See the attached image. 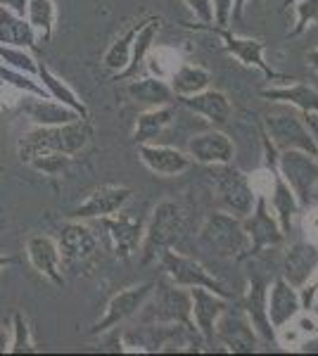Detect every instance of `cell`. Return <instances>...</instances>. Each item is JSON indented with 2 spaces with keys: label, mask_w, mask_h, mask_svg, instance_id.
<instances>
[{
  "label": "cell",
  "mask_w": 318,
  "mask_h": 356,
  "mask_svg": "<svg viewBox=\"0 0 318 356\" xmlns=\"http://www.w3.org/2000/svg\"><path fill=\"white\" fill-rule=\"evenodd\" d=\"M169 86L176 97H188V95H195V93H200V90L209 88L212 74L200 65H186V62H183V65L169 76Z\"/></svg>",
  "instance_id": "cell-31"
},
{
  "label": "cell",
  "mask_w": 318,
  "mask_h": 356,
  "mask_svg": "<svg viewBox=\"0 0 318 356\" xmlns=\"http://www.w3.org/2000/svg\"><path fill=\"white\" fill-rule=\"evenodd\" d=\"M200 243L223 259H242L250 254V235L240 216L228 211H214L200 228Z\"/></svg>",
  "instance_id": "cell-3"
},
{
  "label": "cell",
  "mask_w": 318,
  "mask_h": 356,
  "mask_svg": "<svg viewBox=\"0 0 318 356\" xmlns=\"http://www.w3.org/2000/svg\"><path fill=\"white\" fill-rule=\"evenodd\" d=\"M29 100H24V114L33 122V126H62L69 122H77L79 117L74 110H69L67 105L53 100V97H36V95H26Z\"/></svg>",
  "instance_id": "cell-26"
},
{
  "label": "cell",
  "mask_w": 318,
  "mask_h": 356,
  "mask_svg": "<svg viewBox=\"0 0 318 356\" xmlns=\"http://www.w3.org/2000/svg\"><path fill=\"white\" fill-rule=\"evenodd\" d=\"M181 65H183L181 53H178L176 48H169V45H154L145 60V67L150 69V74L159 79H166V81H169V76Z\"/></svg>",
  "instance_id": "cell-34"
},
{
  "label": "cell",
  "mask_w": 318,
  "mask_h": 356,
  "mask_svg": "<svg viewBox=\"0 0 318 356\" xmlns=\"http://www.w3.org/2000/svg\"><path fill=\"white\" fill-rule=\"evenodd\" d=\"M242 223H245V231L250 235V254H257V252L266 250V247H276L285 243V233L280 231L278 221L271 214L264 197H257V204L242 219Z\"/></svg>",
  "instance_id": "cell-15"
},
{
  "label": "cell",
  "mask_w": 318,
  "mask_h": 356,
  "mask_svg": "<svg viewBox=\"0 0 318 356\" xmlns=\"http://www.w3.org/2000/svg\"><path fill=\"white\" fill-rule=\"evenodd\" d=\"M97 221H100L107 243L119 259H131V257H136L141 252L143 223L138 219H133V216H129L121 209L117 214L105 216V219H97Z\"/></svg>",
  "instance_id": "cell-13"
},
{
  "label": "cell",
  "mask_w": 318,
  "mask_h": 356,
  "mask_svg": "<svg viewBox=\"0 0 318 356\" xmlns=\"http://www.w3.org/2000/svg\"><path fill=\"white\" fill-rule=\"evenodd\" d=\"M190 159L205 166H216V164H228L235 157V143L228 134L218 129L202 131V134L193 136L188 140Z\"/></svg>",
  "instance_id": "cell-14"
},
{
  "label": "cell",
  "mask_w": 318,
  "mask_h": 356,
  "mask_svg": "<svg viewBox=\"0 0 318 356\" xmlns=\"http://www.w3.org/2000/svg\"><path fill=\"white\" fill-rule=\"evenodd\" d=\"M212 188L218 209L240 216V219H245L257 204L250 176L240 171L238 166H233V162L212 166Z\"/></svg>",
  "instance_id": "cell-5"
},
{
  "label": "cell",
  "mask_w": 318,
  "mask_h": 356,
  "mask_svg": "<svg viewBox=\"0 0 318 356\" xmlns=\"http://www.w3.org/2000/svg\"><path fill=\"white\" fill-rule=\"evenodd\" d=\"M157 283H141V285H131V288L117 292L112 300L107 302L105 312H102L100 318L93 323L90 328V335H105V332L114 330L117 325H121L124 321L133 318L141 309H145V304L152 300V292Z\"/></svg>",
  "instance_id": "cell-8"
},
{
  "label": "cell",
  "mask_w": 318,
  "mask_h": 356,
  "mask_svg": "<svg viewBox=\"0 0 318 356\" xmlns=\"http://www.w3.org/2000/svg\"><path fill=\"white\" fill-rule=\"evenodd\" d=\"M126 93L133 102H138V105H143L148 110V107H159V105H171L173 100H176V95H173L171 86L166 79H159V76H133L129 79V88H126Z\"/></svg>",
  "instance_id": "cell-25"
},
{
  "label": "cell",
  "mask_w": 318,
  "mask_h": 356,
  "mask_svg": "<svg viewBox=\"0 0 318 356\" xmlns=\"http://www.w3.org/2000/svg\"><path fill=\"white\" fill-rule=\"evenodd\" d=\"M304 117H306V124H309L311 136H314L316 147H318V114H304ZM316 157H318V154H316Z\"/></svg>",
  "instance_id": "cell-44"
},
{
  "label": "cell",
  "mask_w": 318,
  "mask_h": 356,
  "mask_svg": "<svg viewBox=\"0 0 318 356\" xmlns=\"http://www.w3.org/2000/svg\"><path fill=\"white\" fill-rule=\"evenodd\" d=\"M72 157L69 154H62V152H43V154H36V157L29 162L31 169L40 171L45 176H60L62 171L67 169Z\"/></svg>",
  "instance_id": "cell-38"
},
{
  "label": "cell",
  "mask_w": 318,
  "mask_h": 356,
  "mask_svg": "<svg viewBox=\"0 0 318 356\" xmlns=\"http://www.w3.org/2000/svg\"><path fill=\"white\" fill-rule=\"evenodd\" d=\"M266 204H269L271 214L276 216V221H278L280 231L285 233V238L292 233V223H294V216L302 211V204H299L297 195L290 191V186H287L285 181H283L280 176H276V183H273V191L266 195Z\"/></svg>",
  "instance_id": "cell-27"
},
{
  "label": "cell",
  "mask_w": 318,
  "mask_h": 356,
  "mask_svg": "<svg viewBox=\"0 0 318 356\" xmlns=\"http://www.w3.org/2000/svg\"><path fill=\"white\" fill-rule=\"evenodd\" d=\"M207 29H212V31L216 33L225 53L233 55L240 65L259 69V72H262L269 81H283V83L292 81V79L283 76V74H278L273 67L269 65V62H266V45H264V41H259V38L240 36V33L228 31L225 26H207Z\"/></svg>",
  "instance_id": "cell-9"
},
{
  "label": "cell",
  "mask_w": 318,
  "mask_h": 356,
  "mask_svg": "<svg viewBox=\"0 0 318 356\" xmlns=\"http://www.w3.org/2000/svg\"><path fill=\"white\" fill-rule=\"evenodd\" d=\"M159 29H161V19H159V17H145V22H143V26H141V31H138L136 41H133L129 67H126L124 72L119 74L117 81H119V79L124 81V79L138 76V72L145 67V60H148L150 50L154 48V38H157Z\"/></svg>",
  "instance_id": "cell-30"
},
{
  "label": "cell",
  "mask_w": 318,
  "mask_h": 356,
  "mask_svg": "<svg viewBox=\"0 0 318 356\" xmlns=\"http://www.w3.org/2000/svg\"><path fill=\"white\" fill-rule=\"evenodd\" d=\"M306 62H309V67L314 69V72H318V45L314 50H309V53H306Z\"/></svg>",
  "instance_id": "cell-47"
},
{
  "label": "cell",
  "mask_w": 318,
  "mask_h": 356,
  "mask_svg": "<svg viewBox=\"0 0 318 356\" xmlns=\"http://www.w3.org/2000/svg\"><path fill=\"white\" fill-rule=\"evenodd\" d=\"M262 97L269 102H285L302 114H318V90L309 83H280L273 88H264Z\"/></svg>",
  "instance_id": "cell-23"
},
{
  "label": "cell",
  "mask_w": 318,
  "mask_h": 356,
  "mask_svg": "<svg viewBox=\"0 0 318 356\" xmlns=\"http://www.w3.org/2000/svg\"><path fill=\"white\" fill-rule=\"evenodd\" d=\"M250 3H254V5H257V3H264V0H250Z\"/></svg>",
  "instance_id": "cell-50"
},
{
  "label": "cell",
  "mask_w": 318,
  "mask_h": 356,
  "mask_svg": "<svg viewBox=\"0 0 318 356\" xmlns=\"http://www.w3.org/2000/svg\"><path fill=\"white\" fill-rule=\"evenodd\" d=\"M183 231V209L173 200H164L152 209L150 221L143 226V240H141V259L143 264L159 261L169 247L176 243V238Z\"/></svg>",
  "instance_id": "cell-4"
},
{
  "label": "cell",
  "mask_w": 318,
  "mask_h": 356,
  "mask_svg": "<svg viewBox=\"0 0 318 356\" xmlns=\"http://www.w3.org/2000/svg\"><path fill=\"white\" fill-rule=\"evenodd\" d=\"M190 321L195 332L205 340V344H214V330L221 318V314L228 309V297L218 295L207 288H190Z\"/></svg>",
  "instance_id": "cell-11"
},
{
  "label": "cell",
  "mask_w": 318,
  "mask_h": 356,
  "mask_svg": "<svg viewBox=\"0 0 318 356\" xmlns=\"http://www.w3.org/2000/svg\"><path fill=\"white\" fill-rule=\"evenodd\" d=\"M159 266L166 278H169V283L176 285V288H183V290L207 288L230 300V292L225 290V285L221 280H218L205 264H200L198 259H193V257H186L169 247V250L159 257Z\"/></svg>",
  "instance_id": "cell-6"
},
{
  "label": "cell",
  "mask_w": 318,
  "mask_h": 356,
  "mask_svg": "<svg viewBox=\"0 0 318 356\" xmlns=\"http://www.w3.org/2000/svg\"><path fill=\"white\" fill-rule=\"evenodd\" d=\"M214 5V26H228L233 19L235 0H212Z\"/></svg>",
  "instance_id": "cell-42"
},
{
  "label": "cell",
  "mask_w": 318,
  "mask_h": 356,
  "mask_svg": "<svg viewBox=\"0 0 318 356\" xmlns=\"http://www.w3.org/2000/svg\"><path fill=\"white\" fill-rule=\"evenodd\" d=\"M302 211H304V216H302L304 240L318 250V202L316 204H306Z\"/></svg>",
  "instance_id": "cell-40"
},
{
  "label": "cell",
  "mask_w": 318,
  "mask_h": 356,
  "mask_svg": "<svg viewBox=\"0 0 318 356\" xmlns=\"http://www.w3.org/2000/svg\"><path fill=\"white\" fill-rule=\"evenodd\" d=\"M0 65L19 69V72H26V74H33V76H36L38 60L29 53L26 48H15V45L0 43Z\"/></svg>",
  "instance_id": "cell-37"
},
{
  "label": "cell",
  "mask_w": 318,
  "mask_h": 356,
  "mask_svg": "<svg viewBox=\"0 0 318 356\" xmlns=\"http://www.w3.org/2000/svg\"><path fill=\"white\" fill-rule=\"evenodd\" d=\"M176 119V110L171 105L148 107L145 112L138 114L136 126H133V143L143 145V143H154Z\"/></svg>",
  "instance_id": "cell-28"
},
{
  "label": "cell",
  "mask_w": 318,
  "mask_h": 356,
  "mask_svg": "<svg viewBox=\"0 0 318 356\" xmlns=\"http://www.w3.org/2000/svg\"><path fill=\"white\" fill-rule=\"evenodd\" d=\"M152 297L157 300V312H154V316H157L159 321L193 325V321H190V295H188V290L176 288V285L157 283L154 285Z\"/></svg>",
  "instance_id": "cell-22"
},
{
  "label": "cell",
  "mask_w": 318,
  "mask_h": 356,
  "mask_svg": "<svg viewBox=\"0 0 318 356\" xmlns=\"http://www.w3.org/2000/svg\"><path fill=\"white\" fill-rule=\"evenodd\" d=\"M143 22H136V24H131L126 29L121 36L114 38L112 43H109V48L105 50V55H102V65H105L107 72L114 74V79L119 76L121 72H124L126 67H129V60H131V50H133V41H136L138 31H141Z\"/></svg>",
  "instance_id": "cell-32"
},
{
  "label": "cell",
  "mask_w": 318,
  "mask_h": 356,
  "mask_svg": "<svg viewBox=\"0 0 318 356\" xmlns=\"http://www.w3.org/2000/svg\"><path fill=\"white\" fill-rule=\"evenodd\" d=\"M0 83L10 86L15 88L17 93H24V95H36V97H48L43 90V86L38 83V79L33 74H26V72H19V69H13V67H5L0 65Z\"/></svg>",
  "instance_id": "cell-36"
},
{
  "label": "cell",
  "mask_w": 318,
  "mask_h": 356,
  "mask_svg": "<svg viewBox=\"0 0 318 356\" xmlns=\"http://www.w3.org/2000/svg\"><path fill=\"white\" fill-rule=\"evenodd\" d=\"M316 268H318V250L314 245L306 243V240L292 243L285 250V254H283L280 275L297 290L316 273Z\"/></svg>",
  "instance_id": "cell-20"
},
{
  "label": "cell",
  "mask_w": 318,
  "mask_h": 356,
  "mask_svg": "<svg viewBox=\"0 0 318 356\" xmlns=\"http://www.w3.org/2000/svg\"><path fill=\"white\" fill-rule=\"evenodd\" d=\"M36 79H38V83L43 86L45 95L53 97V100H57V102H62V105H67L69 110H74L79 117L88 119V105H86L77 90H74L72 86L60 76V74H55L53 69L45 65V62H38Z\"/></svg>",
  "instance_id": "cell-24"
},
{
  "label": "cell",
  "mask_w": 318,
  "mask_h": 356,
  "mask_svg": "<svg viewBox=\"0 0 318 356\" xmlns=\"http://www.w3.org/2000/svg\"><path fill=\"white\" fill-rule=\"evenodd\" d=\"M38 347L33 342L31 325H29L26 316L22 312L13 314V335H10L8 354H36Z\"/></svg>",
  "instance_id": "cell-35"
},
{
  "label": "cell",
  "mask_w": 318,
  "mask_h": 356,
  "mask_svg": "<svg viewBox=\"0 0 318 356\" xmlns=\"http://www.w3.org/2000/svg\"><path fill=\"white\" fill-rule=\"evenodd\" d=\"M294 3H297V0H285V5H287V8H292Z\"/></svg>",
  "instance_id": "cell-49"
},
{
  "label": "cell",
  "mask_w": 318,
  "mask_h": 356,
  "mask_svg": "<svg viewBox=\"0 0 318 356\" xmlns=\"http://www.w3.org/2000/svg\"><path fill=\"white\" fill-rule=\"evenodd\" d=\"M133 191L126 186H100L95 188L79 207L69 211V219L77 221H97L112 216L131 202Z\"/></svg>",
  "instance_id": "cell-12"
},
{
  "label": "cell",
  "mask_w": 318,
  "mask_h": 356,
  "mask_svg": "<svg viewBox=\"0 0 318 356\" xmlns=\"http://www.w3.org/2000/svg\"><path fill=\"white\" fill-rule=\"evenodd\" d=\"M183 5L195 15V19L202 26H212L214 24V5L212 0H183Z\"/></svg>",
  "instance_id": "cell-41"
},
{
  "label": "cell",
  "mask_w": 318,
  "mask_h": 356,
  "mask_svg": "<svg viewBox=\"0 0 318 356\" xmlns=\"http://www.w3.org/2000/svg\"><path fill=\"white\" fill-rule=\"evenodd\" d=\"M26 259L33 266V271L50 280L53 285H65V275H62V252L55 238L50 235H31L26 240Z\"/></svg>",
  "instance_id": "cell-16"
},
{
  "label": "cell",
  "mask_w": 318,
  "mask_h": 356,
  "mask_svg": "<svg viewBox=\"0 0 318 356\" xmlns=\"http://www.w3.org/2000/svg\"><path fill=\"white\" fill-rule=\"evenodd\" d=\"M26 3L29 0H0V8H8L13 10L17 15H24L26 13Z\"/></svg>",
  "instance_id": "cell-43"
},
{
  "label": "cell",
  "mask_w": 318,
  "mask_h": 356,
  "mask_svg": "<svg viewBox=\"0 0 318 356\" xmlns=\"http://www.w3.org/2000/svg\"><path fill=\"white\" fill-rule=\"evenodd\" d=\"M292 8H294V26L290 31L292 36H299L309 26L318 24V0H297Z\"/></svg>",
  "instance_id": "cell-39"
},
{
  "label": "cell",
  "mask_w": 318,
  "mask_h": 356,
  "mask_svg": "<svg viewBox=\"0 0 318 356\" xmlns=\"http://www.w3.org/2000/svg\"><path fill=\"white\" fill-rule=\"evenodd\" d=\"M57 245H60V252H62V261H86L97 252V235L93 228L88 226L86 221H77L72 219L67 226H62L60 231V238H55Z\"/></svg>",
  "instance_id": "cell-19"
},
{
  "label": "cell",
  "mask_w": 318,
  "mask_h": 356,
  "mask_svg": "<svg viewBox=\"0 0 318 356\" xmlns=\"http://www.w3.org/2000/svg\"><path fill=\"white\" fill-rule=\"evenodd\" d=\"M178 102H181L186 110L198 114L202 119H207V122L214 126H223L230 119V114H233V105H230L228 95L218 88H212V86L195 95L178 97Z\"/></svg>",
  "instance_id": "cell-21"
},
{
  "label": "cell",
  "mask_w": 318,
  "mask_h": 356,
  "mask_svg": "<svg viewBox=\"0 0 318 356\" xmlns=\"http://www.w3.org/2000/svg\"><path fill=\"white\" fill-rule=\"evenodd\" d=\"M26 22L33 26L38 41H50L57 24V5L55 0H29L26 3Z\"/></svg>",
  "instance_id": "cell-33"
},
{
  "label": "cell",
  "mask_w": 318,
  "mask_h": 356,
  "mask_svg": "<svg viewBox=\"0 0 318 356\" xmlns=\"http://www.w3.org/2000/svg\"><path fill=\"white\" fill-rule=\"evenodd\" d=\"M90 136H93V126L88 124V119H77L62 126H33L19 138L17 154L24 164L43 152H62L74 157L88 145Z\"/></svg>",
  "instance_id": "cell-1"
},
{
  "label": "cell",
  "mask_w": 318,
  "mask_h": 356,
  "mask_svg": "<svg viewBox=\"0 0 318 356\" xmlns=\"http://www.w3.org/2000/svg\"><path fill=\"white\" fill-rule=\"evenodd\" d=\"M276 171L297 195L302 209L311 202L318 183V157L304 150H283L276 159Z\"/></svg>",
  "instance_id": "cell-7"
},
{
  "label": "cell",
  "mask_w": 318,
  "mask_h": 356,
  "mask_svg": "<svg viewBox=\"0 0 318 356\" xmlns=\"http://www.w3.org/2000/svg\"><path fill=\"white\" fill-rule=\"evenodd\" d=\"M214 342H218L230 354H254L259 349V332L245 309L242 312L225 309L214 330Z\"/></svg>",
  "instance_id": "cell-10"
},
{
  "label": "cell",
  "mask_w": 318,
  "mask_h": 356,
  "mask_svg": "<svg viewBox=\"0 0 318 356\" xmlns=\"http://www.w3.org/2000/svg\"><path fill=\"white\" fill-rule=\"evenodd\" d=\"M8 344H10V335H8V330L0 325V354H8Z\"/></svg>",
  "instance_id": "cell-46"
},
{
  "label": "cell",
  "mask_w": 318,
  "mask_h": 356,
  "mask_svg": "<svg viewBox=\"0 0 318 356\" xmlns=\"http://www.w3.org/2000/svg\"><path fill=\"white\" fill-rule=\"evenodd\" d=\"M138 154H141V162L145 164L152 174L164 176V178L181 176L183 171H188L190 164H193L188 152L178 150V147H171V145H157V143H143V145H138Z\"/></svg>",
  "instance_id": "cell-18"
},
{
  "label": "cell",
  "mask_w": 318,
  "mask_h": 356,
  "mask_svg": "<svg viewBox=\"0 0 318 356\" xmlns=\"http://www.w3.org/2000/svg\"><path fill=\"white\" fill-rule=\"evenodd\" d=\"M13 264H15L13 257H8V254H0V271H3V268H8V266H13Z\"/></svg>",
  "instance_id": "cell-48"
},
{
  "label": "cell",
  "mask_w": 318,
  "mask_h": 356,
  "mask_svg": "<svg viewBox=\"0 0 318 356\" xmlns=\"http://www.w3.org/2000/svg\"><path fill=\"white\" fill-rule=\"evenodd\" d=\"M0 43L33 50L38 45V36L24 15H17L8 8H0Z\"/></svg>",
  "instance_id": "cell-29"
},
{
  "label": "cell",
  "mask_w": 318,
  "mask_h": 356,
  "mask_svg": "<svg viewBox=\"0 0 318 356\" xmlns=\"http://www.w3.org/2000/svg\"><path fill=\"white\" fill-rule=\"evenodd\" d=\"M250 5V0H235V8H233V19H240L245 8Z\"/></svg>",
  "instance_id": "cell-45"
},
{
  "label": "cell",
  "mask_w": 318,
  "mask_h": 356,
  "mask_svg": "<svg viewBox=\"0 0 318 356\" xmlns=\"http://www.w3.org/2000/svg\"><path fill=\"white\" fill-rule=\"evenodd\" d=\"M264 129L269 143L278 152L283 150H304L318 154L316 140L306 124V117L285 102H271V110L264 114Z\"/></svg>",
  "instance_id": "cell-2"
},
{
  "label": "cell",
  "mask_w": 318,
  "mask_h": 356,
  "mask_svg": "<svg viewBox=\"0 0 318 356\" xmlns=\"http://www.w3.org/2000/svg\"><path fill=\"white\" fill-rule=\"evenodd\" d=\"M314 195H316V197H318V183H316V191H314Z\"/></svg>",
  "instance_id": "cell-51"
},
{
  "label": "cell",
  "mask_w": 318,
  "mask_h": 356,
  "mask_svg": "<svg viewBox=\"0 0 318 356\" xmlns=\"http://www.w3.org/2000/svg\"><path fill=\"white\" fill-rule=\"evenodd\" d=\"M302 312V297L294 285L287 283L283 275L266 288V318H269L271 330L285 325L294 316Z\"/></svg>",
  "instance_id": "cell-17"
}]
</instances>
